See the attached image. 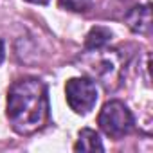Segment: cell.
<instances>
[{
    "instance_id": "1",
    "label": "cell",
    "mask_w": 153,
    "mask_h": 153,
    "mask_svg": "<svg viewBox=\"0 0 153 153\" xmlns=\"http://www.w3.org/2000/svg\"><path fill=\"white\" fill-rule=\"evenodd\" d=\"M7 119L20 135L42 130L49 121L47 85L38 78H22L7 90Z\"/></svg>"
},
{
    "instance_id": "2",
    "label": "cell",
    "mask_w": 153,
    "mask_h": 153,
    "mask_svg": "<svg viewBox=\"0 0 153 153\" xmlns=\"http://www.w3.org/2000/svg\"><path fill=\"white\" fill-rule=\"evenodd\" d=\"M97 124L105 135L117 140V139H123L128 133H131V130L135 126V119H133L130 108L123 101L115 99V101H108L103 106V110L99 112V117H97Z\"/></svg>"
},
{
    "instance_id": "3",
    "label": "cell",
    "mask_w": 153,
    "mask_h": 153,
    "mask_svg": "<svg viewBox=\"0 0 153 153\" xmlns=\"http://www.w3.org/2000/svg\"><path fill=\"white\" fill-rule=\"evenodd\" d=\"M65 97L78 115H87L97 103V87L90 78H70L65 85Z\"/></svg>"
},
{
    "instance_id": "4",
    "label": "cell",
    "mask_w": 153,
    "mask_h": 153,
    "mask_svg": "<svg viewBox=\"0 0 153 153\" xmlns=\"http://www.w3.org/2000/svg\"><path fill=\"white\" fill-rule=\"evenodd\" d=\"M126 25L135 34H149L151 31V6L142 4L131 7V11L126 15Z\"/></svg>"
},
{
    "instance_id": "5",
    "label": "cell",
    "mask_w": 153,
    "mask_h": 153,
    "mask_svg": "<svg viewBox=\"0 0 153 153\" xmlns=\"http://www.w3.org/2000/svg\"><path fill=\"white\" fill-rule=\"evenodd\" d=\"M74 149L92 153V151H105V146H103L97 131H94L90 128H83L78 135V142L74 144Z\"/></svg>"
},
{
    "instance_id": "6",
    "label": "cell",
    "mask_w": 153,
    "mask_h": 153,
    "mask_svg": "<svg viewBox=\"0 0 153 153\" xmlns=\"http://www.w3.org/2000/svg\"><path fill=\"white\" fill-rule=\"evenodd\" d=\"M112 40V31L103 25H96L88 31L85 38V49L87 51H101L105 49Z\"/></svg>"
},
{
    "instance_id": "7",
    "label": "cell",
    "mask_w": 153,
    "mask_h": 153,
    "mask_svg": "<svg viewBox=\"0 0 153 153\" xmlns=\"http://www.w3.org/2000/svg\"><path fill=\"white\" fill-rule=\"evenodd\" d=\"M61 9L72 11V13H87L92 7V0H58Z\"/></svg>"
},
{
    "instance_id": "8",
    "label": "cell",
    "mask_w": 153,
    "mask_h": 153,
    "mask_svg": "<svg viewBox=\"0 0 153 153\" xmlns=\"http://www.w3.org/2000/svg\"><path fill=\"white\" fill-rule=\"evenodd\" d=\"M25 2H29V4H38V6H45V4L51 2V0H25Z\"/></svg>"
},
{
    "instance_id": "9",
    "label": "cell",
    "mask_w": 153,
    "mask_h": 153,
    "mask_svg": "<svg viewBox=\"0 0 153 153\" xmlns=\"http://www.w3.org/2000/svg\"><path fill=\"white\" fill-rule=\"evenodd\" d=\"M4 56H6V47H4V42L0 40V63L4 61Z\"/></svg>"
}]
</instances>
